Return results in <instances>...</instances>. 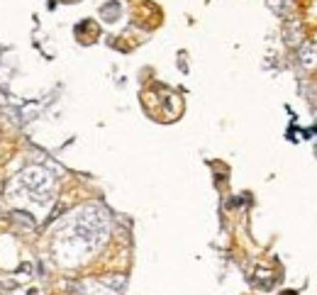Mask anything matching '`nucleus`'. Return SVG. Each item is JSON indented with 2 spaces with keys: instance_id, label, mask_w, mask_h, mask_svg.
Masks as SVG:
<instances>
[{
  "instance_id": "obj_1",
  "label": "nucleus",
  "mask_w": 317,
  "mask_h": 295,
  "mask_svg": "<svg viewBox=\"0 0 317 295\" xmlns=\"http://www.w3.org/2000/svg\"><path fill=\"white\" fill-rule=\"evenodd\" d=\"M288 295H296V293H288Z\"/></svg>"
}]
</instances>
